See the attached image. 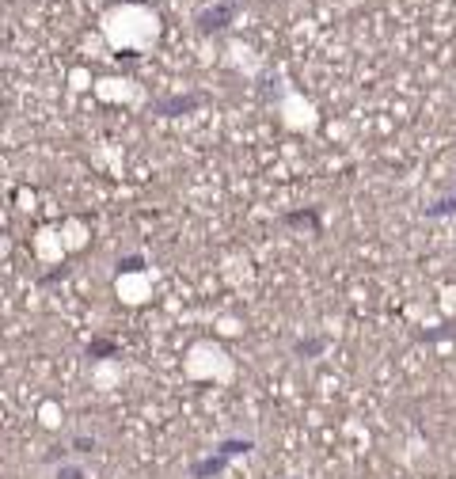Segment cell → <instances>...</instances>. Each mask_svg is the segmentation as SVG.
<instances>
[{"label": "cell", "mask_w": 456, "mask_h": 479, "mask_svg": "<svg viewBox=\"0 0 456 479\" xmlns=\"http://www.w3.org/2000/svg\"><path fill=\"white\" fill-rule=\"evenodd\" d=\"M232 16H236V4H217V8L198 16V27H202V31H220V27H228Z\"/></svg>", "instance_id": "obj_1"}]
</instances>
